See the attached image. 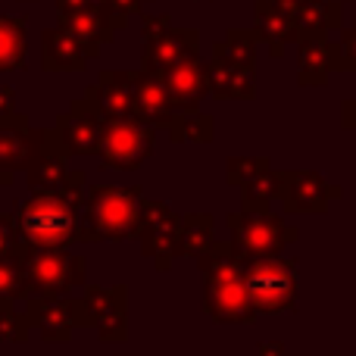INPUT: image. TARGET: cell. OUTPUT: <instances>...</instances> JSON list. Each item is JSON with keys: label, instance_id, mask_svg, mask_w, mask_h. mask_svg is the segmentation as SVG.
I'll list each match as a JSON object with an SVG mask.
<instances>
[{"label": "cell", "instance_id": "9a60e30c", "mask_svg": "<svg viewBox=\"0 0 356 356\" xmlns=\"http://www.w3.org/2000/svg\"><path fill=\"white\" fill-rule=\"evenodd\" d=\"M200 54V31L197 29H169L163 38L144 44L141 69L150 75H166L169 69L197 60Z\"/></svg>", "mask_w": 356, "mask_h": 356}, {"label": "cell", "instance_id": "7a4b0ae2", "mask_svg": "<svg viewBox=\"0 0 356 356\" xmlns=\"http://www.w3.org/2000/svg\"><path fill=\"white\" fill-rule=\"evenodd\" d=\"M203 275V313L219 325H244L253 322L250 294H247L244 259L234 257L228 241H216L200 259Z\"/></svg>", "mask_w": 356, "mask_h": 356}, {"label": "cell", "instance_id": "cb8c5ba5", "mask_svg": "<svg viewBox=\"0 0 356 356\" xmlns=\"http://www.w3.org/2000/svg\"><path fill=\"white\" fill-rule=\"evenodd\" d=\"M207 91L219 100H253L257 85H253V72L234 66L225 60H209L207 66Z\"/></svg>", "mask_w": 356, "mask_h": 356}, {"label": "cell", "instance_id": "4fadbf2b", "mask_svg": "<svg viewBox=\"0 0 356 356\" xmlns=\"http://www.w3.org/2000/svg\"><path fill=\"white\" fill-rule=\"evenodd\" d=\"M44 138V129H31L25 113L0 119V184L10 188L19 172H25L35 156L38 144Z\"/></svg>", "mask_w": 356, "mask_h": 356}, {"label": "cell", "instance_id": "7c38bea8", "mask_svg": "<svg viewBox=\"0 0 356 356\" xmlns=\"http://www.w3.org/2000/svg\"><path fill=\"white\" fill-rule=\"evenodd\" d=\"M22 313L31 328H38L44 341L66 344L72 341V332L85 325L81 319V300L75 297H29L22 300Z\"/></svg>", "mask_w": 356, "mask_h": 356}, {"label": "cell", "instance_id": "277c9868", "mask_svg": "<svg viewBox=\"0 0 356 356\" xmlns=\"http://www.w3.org/2000/svg\"><path fill=\"white\" fill-rule=\"evenodd\" d=\"M225 225L232 232V250L238 259L250 263V259L266 257H282L284 247L294 244L300 234L294 225L275 216L272 209H238V213L225 216Z\"/></svg>", "mask_w": 356, "mask_h": 356}, {"label": "cell", "instance_id": "6da1fadb", "mask_svg": "<svg viewBox=\"0 0 356 356\" xmlns=\"http://www.w3.org/2000/svg\"><path fill=\"white\" fill-rule=\"evenodd\" d=\"M81 200L69 191H31L13 209L16 244L22 253L31 250H69L79 241Z\"/></svg>", "mask_w": 356, "mask_h": 356}, {"label": "cell", "instance_id": "b9f144b4", "mask_svg": "<svg viewBox=\"0 0 356 356\" xmlns=\"http://www.w3.org/2000/svg\"><path fill=\"white\" fill-rule=\"evenodd\" d=\"M200 3H207V0H200Z\"/></svg>", "mask_w": 356, "mask_h": 356}, {"label": "cell", "instance_id": "d4e9b609", "mask_svg": "<svg viewBox=\"0 0 356 356\" xmlns=\"http://www.w3.org/2000/svg\"><path fill=\"white\" fill-rule=\"evenodd\" d=\"M213 244H216V219H213V216H209V213H188V216H181L175 257L200 259Z\"/></svg>", "mask_w": 356, "mask_h": 356}, {"label": "cell", "instance_id": "2e32d148", "mask_svg": "<svg viewBox=\"0 0 356 356\" xmlns=\"http://www.w3.org/2000/svg\"><path fill=\"white\" fill-rule=\"evenodd\" d=\"M131 88H135V72H116V69H104L94 85H88L85 97L97 106L104 119H122L135 116V100H131Z\"/></svg>", "mask_w": 356, "mask_h": 356}, {"label": "cell", "instance_id": "4316f807", "mask_svg": "<svg viewBox=\"0 0 356 356\" xmlns=\"http://www.w3.org/2000/svg\"><path fill=\"white\" fill-rule=\"evenodd\" d=\"M257 47H259V38L244 29H232L222 41L213 44V56L216 60H225V63H234V66L247 69V72H253V66H257Z\"/></svg>", "mask_w": 356, "mask_h": 356}, {"label": "cell", "instance_id": "f1b7e54d", "mask_svg": "<svg viewBox=\"0 0 356 356\" xmlns=\"http://www.w3.org/2000/svg\"><path fill=\"white\" fill-rule=\"evenodd\" d=\"M0 300H10V303L29 300V275H25L22 250L0 257Z\"/></svg>", "mask_w": 356, "mask_h": 356}, {"label": "cell", "instance_id": "484cf974", "mask_svg": "<svg viewBox=\"0 0 356 356\" xmlns=\"http://www.w3.org/2000/svg\"><path fill=\"white\" fill-rule=\"evenodd\" d=\"M25 16H3L0 13V72H16L25 69Z\"/></svg>", "mask_w": 356, "mask_h": 356}, {"label": "cell", "instance_id": "7bdbcfd3", "mask_svg": "<svg viewBox=\"0 0 356 356\" xmlns=\"http://www.w3.org/2000/svg\"><path fill=\"white\" fill-rule=\"evenodd\" d=\"M25 3H31V0H25Z\"/></svg>", "mask_w": 356, "mask_h": 356}, {"label": "cell", "instance_id": "83f0119b", "mask_svg": "<svg viewBox=\"0 0 356 356\" xmlns=\"http://www.w3.org/2000/svg\"><path fill=\"white\" fill-rule=\"evenodd\" d=\"M169 141L172 144H209L216 138V122L209 113L194 110V113H175L169 122Z\"/></svg>", "mask_w": 356, "mask_h": 356}, {"label": "cell", "instance_id": "30bf717a", "mask_svg": "<svg viewBox=\"0 0 356 356\" xmlns=\"http://www.w3.org/2000/svg\"><path fill=\"white\" fill-rule=\"evenodd\" d=\"M100 135H104V116L88 97L72 100V106L56 116L54 138L66 156H97Z\"/></svg>", "mask_w": 356, "mask_h": 356}, {"label": "cell", "instance_id": "9c48e42d", "mask_svg": "<svg viewBox=\"0 0 356 356\" xmlns=\"http://www.w3.org/2000/svg\"><path fill=\"white\" fill-rule=\"evenodd\" d=\"M178 228H181V216L172 213L166 203L163 200H144L138 241H141V253L154 259V266L160 272L172 269L175 247H178Z\"/></svg>", "mask_w": 356, "mask_h": 356}, {"label": "cell", "instance_id": "4dcf8cb0", "mask_svg": "<svg viewBox=\"0 0 356 356\" xmlns=\"http://www.w3.org/2000/svg\"><path fill=\"white\" fill-rule=\"evenodd\" d=\"M29 319L25 313L10 300H0V344L10 341V344H25L29 341Z\"/></svg>", "mask_w": 356, "mask_h": 356}, {"label": "cell", "instance_id": "f546056e", "mask_svg": "<svg viewBox=\"0 0 356 356\" xmlns=\"http://www.w3.org/2000/svg\"><path fill=\"white\" fill-rule=\"evenodd\" d=\"M272 172V160L269 156H232L225 163V181L238 184V188H247L250 181H257L259 175Z\"/></svg>", "mask_w": 356, "mask_h": 356}, {"label": "cell", "instance_id": "5bb4252c", "mask_svg": "<svg viewBox=\"0 0 356 356\" xmlns=\"http://www.w3.org/2000/svg\"><path fill=\"white\" fill-rule=\"evenodd\" d=\"M56 19L60 29L69 31L72 38H79L85 47H91L100 56L104 44H113L119 35V29H125V19H116L110 10H100L91 3H79V6H56Z\"/></svg>", "mask_w": 356, "mask_h": 356}, {"label": "cell", "instance_id": "1f68e13d", "mask_svg": "<svg viewBox=\"0 0 356 356\" xmlns=\"http://www.w3.org/2000/svg\"><path fill=\"white\" fill-rule=\"evenodd\" d=\"M241 194H244L241 209H269V203L275 200V194H278V172L259 175L257 181H250L247 188H241Z\"/></svg>", "mask_w": 356, "mask_h": 356}, {"label": "cell", "instance_id": "d590c367", "mask_svg": "<svg viewBox=\"0 0 356 356\" xmlns=\"http://www.w3.org/2000/svg\"><path fill=\"white\" fill-rule=\"evenodd\" d=\"M144 3H150V0H110V13L116 19H125V22H129V16H135V13L144 10Z\"/></svg>", "mask_w": 356, "mask_h": 356}, {"label": "cell", "instance_id": "5b68a950", "mask_svg": "<svg viewBox=\"0 0 356 356\" xmlns=\"http://www.w3.org/2000/svg\"><path fill=\"white\" fill-rule=\"evenodd\" d=\"M247 294H250L253 313H291L297 307V259L266 257L244 263Z\"/></svg>", "mask_w": 356, "mask_h": 356}, {"label": "cell", "instance_id": "44dd1931", "mask_svg": "<svg viewBox=\"0 0 356 356\" xmlns=\"http://www.w3.org/2000/svg\"><path fill=\"white\" fill-rule=\"evenodd\" d=\"M66 172H69L66 154H63V147L56 144L54 129H44L41 144H38V150H35V156H31L29 169H25L29 191H60Z\"/></svg>", "mask_w": 356, "mask_h": 356}, {"label": "cell", "instance_id": "ab89813d", "mask_svg": "<svg viewBox=\"0 0 356 356\" xmlns=\"http://www.w3.org/2000/svg\"><path fill=\"white\" fill-rule=\"evenodd\" d=\"M338 3H350V0H338Z\"/></svg>", "mask_w": 356, "mask_h": 356}, {"label": "cell", "instance_id": "f35d334b", "mask_svg": "<svg viewBox=\"0 0 356 356\" xmlns=\"http://www.w3.org/2000/svg\"><path fill=\"white\" fill-rule=\"evenodd\" d=\"M257 356H288V353H284L282 341H266V344L257 347Z\"/></svg>", "mask_w": 356, "mask_h": 356}, {"label": "cell", "instance_id": "ffe728a7", "mask_svg": "<svg viewBox=\"0 0 356 356\" xmlns=\"http://www.w3.org/2000/svg\"><path fill=\"white\" fill-rule=\"evenodd\" d=\"M253 35L266 44L272 56H282L288 44H297V31L291 13L278 0H257L253 3Z\"/></svg>", "mask_w": 356, "mask_h": 356}, {"label": "cell", "instance_id": "60d3db41", "mask_svg": "<svg viewBox=\"0 0 356 356\" xmlns=\"http://www.w3.org/2000/svg\"><path fill=\"white\" fill-rule=\"evenodd\" d=\"M278 3H288V0H278Z\"/></svg>", "mask_w": 356, "mask_h": 356}, {"label": "cell", "instance_id": "ba28073f", "mask_svg": "<svg viewBox=\"0 0 356 356\" xmlns=\"http://www.w3.org/2000/svg\"><path fill=\"white\" fill-rule=\"evenodd\" d=\"M129 288L125 284H85L81 297V319L85 325L97 328V338L104 344H122L129 338Z\"/></svg>", "mask_w": 356, "mask_h": 356}, {"label": "cell", "instance_id": "d6a6232c", "mask_svg": "<svg viewBox=\"0 0 356 356\" xmlns=\"http://www.w3.org/2000/svg\"><path fill=\"white\" fill-rule=\"evenodd\" d=\"M334 72H356V22L334 41Z\"/></svg>", "mask_w": 356, "mask_h": 356}, {"label": "cell", "instance_id": "ac0fdd59", "mask_svg": "<svg viewBox=\"0 0 356 356\" xmlns=\"http://www.w3.org/2000/svg\"><path fill=\"white\" fill-rule=\"evenodd\" d=\"M291 13L297 41L307 38H328L334 29H341V3L338 0H288L282 3Z\"/></svg>", "mask_w": 356, "mask_h": 356}, {"label": "cell", "instance_id": "7402d4cb", "mask_svg": "<svg viewBox=\"0 0 356 356\" xmlns=\"http://www.w3.org/2000/svg\"><path fill=\"white\" fill-rule=\"evenodd\" d=\"M163 85H166L169 97H172L175 110L178 113H194L200 110L203 97H207V69H203L200 56L197 60H188L181 63V66L169 69L166 75H160Z\"/></svg>", "mask_w": 356, "mask_h": 356}, {"label": "cell", "instance_id": "e575fe53", "mask_svg": "<svg viewBox=\"0 0 356 356\" xmlns=\"http://www.w3.org/2000/svg\"><path fill=\"white\" fill-rule=\"evenodd\" d=\"M16 225H13V213H3L0 209V257L3 253H16Z\"/></svg>", "mask_w": 356, "mask_h": 356}, {"label": "cell", "instance_id": "8fae6325", "mask_svg": "<svg viewBox=\"0 0 356 356\" xmlns=\"http://www.w3.org/2000/svg\"><path fill=\"white\" fill-rule=\"evenodd\" d=\"M344 191L338 184L325 181L319 172L294 169V172H278V194L275 200L284 207V213H325L328 203H334Z\"/></svg>", "mask_w": 356, "mask_h": 356}, {"label": "cell", "instance_id": "8992f818", "mask_svg": "<svg viewBox=\"0 0 356 356\" xmlns=\"http://www.w3.org/2000/svg\"><path fill=\"white\" fill-rule=\"evenodd\" d=\"M29 297H69L88 284V259L69 250H31L25 253Z\"/></svg>", "mask_w": 356, "mask_h": 356}, {"label": "cell", "instance_id": "603a6c76", "mask_svg": "<svg viewBox=\"0 0 356 356\" xmlns=\"http://www.w3.org/2000/svg\"><path fill=\"white\" fill-rule=\"evenodd\" d=\"M334 72V41L328 38H307L297 41V81L303 88H322Z\"/></svg>", "mask_w": 356, "mask_h": 356}, {"label": "cell", "instance_id": "74e56055", "mask_svg": "<svg viewBox=\"0 0 356 356\" xmlns=\"http://www.w3.org/2000/svg\"><path fill=\"white\" fill-rule=\"evenodd\" d=\"M341 125L344 129H356V100H344V106H341Z\"/></svg>", "mask_w": 356, "mask_h": 356}, {"label": "cell", "instance_id": "836d02e7", "mask_svg": "<svg viewBox=\"0 0 356 356\" xmlns=\"http://www.w3.org/2000/svg\"><path fill=\"white\" fill-rule=\"evenodd\" d=\"M169 29H172V16H166V13H160V16L141 13V38H144V44H150V41H156V38H163Z\"/></svg>", "mask_w": 356, "mask_h": 356}, {"label": "cell", "instance_id": "d6986e66", "mask_svg": "<svg viewBox=\"0 0 356 356\" xmlns=\"http://www.w3.org/2000/svg\"><path fill=\"white\" fill-rule=\"evenodd\" d=\"M94 50L85 47L79 38H72L69 31L47 29L41 35V66L47 72H81L88 66V60H94Z\"/></svg>", "mask_w": 356, "mask_h": 356}, {"label": "cell", "instance_id": "e0dca14e", "mask_svg": "<svg viewBox=\"0 0 356 356\" xmlns=\"http://www.w3.org/2000/svg\"><path fill=\"white\" fill-rule=\"evenodd\" d=\"M131 100H135V116L141 122L154 125V129H169L175 119V104L169 97L166 85L160 75H150L144 69H135V88H131Z\"/></svg>", "mask_w": 356, "mask_h": 356}, {"label": "cell", "instance_id": "52a82bcc", "mask_svg": "<svg viewBox=\"0 0 356 356\" xmlns=\"http://www.w3.org/2000/svg\"><path fill=\"white\" fill-rule=\"evenodd\" d=\"M154 141H156V129L141 122L138 116L104 119V135H100L97 156L106 169L135 172L154 154Z\"/></svg>", "mask_w": 356, "mask_h": 356}, {"label": "cell", "instance_id": "3957f363", "mask_svg": "<svg viewBox=\"0 0 356 356\" xmlns=\"http://www.w3.org/2000/svg\"><path fill=\"white\" fill-rule=\"evenodd\" d=\"M144 191L116 188V184H88L81 200L79 241L97 244V241H129L138 238L141 228Z\"/></svg>", "mask_w": 356, "mask_h": 356}, {"label": "cell", "instance_id": "8d00e7d4", "mask_svg": "<svg viewBox=\"0 0 356 356\" xmlns=\"http://www.w3.org/2000/svg\"><path fill=\"white\" fill-rule=\"evenodd\" d=\"M13 113H19V106H16V91H13L10 85H0V119H3V116H13Z\"/></svg>", "mask_w": 356, "mask_h": 356}]
</instances>
